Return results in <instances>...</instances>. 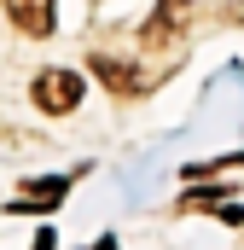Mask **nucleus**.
<instances>
[{"mask_svg": "<svg viewBox=\"0 0 244 250\" xmlns=\"http://www.w3.org/2000/svg\"><path fill=\"white\" fill-rule=\"evenodd\" d=\"M186 18V0H157V18H151V29H145V41H163L175 23Z\"/></svg>", "mask_w": 244, "mask_h": 250, "instance_id": "20e7f679", "label": "nucleus"}, {"mask_svg": "<svg viewBox=\"0 0 244 250\" xmlns=\"http://www.w3.org/2000/svg\"><path fill=\"white\" fill-rule=\"evenodd\" d=\"M6 6V18L23 29V35H53V12H59V0H0Z\"/></svg>", "mask_w": 244, "mask_h": 250, "instance_id": "f03ea898", "label": "nucleus"}, {"mask_svg": "<svg viewBox=\"0 0 244 250\" xmlns=\"http://www.w3.org/2000/svg\"><path fill=\"white\" fill-rule=\"evenodd\" d=\"M29 93H35V105H41L47 117H64V111L81 105V76H76V70H41Z\"/></svg>", "mask_w": 244, "mask_h": 250, "instance_id": "f257e3e1", "label": "nucleus"}, {"mask_svg": "<svg viewBox=\"0 0 244 250\" xmlns=\"http://www.w3.org/2000/svg\"><path fill=\"white\" fill-rule=\"evenodd\" d=\"M64 187H70L64 175H53V181H29L23 198H18V209H53V204L64 198Z\"/></svg>", "mask_w": 244, "mask_h": 250, "instance_id": "7ed1b4c3", "label": "nucleus"}]
</instances>
